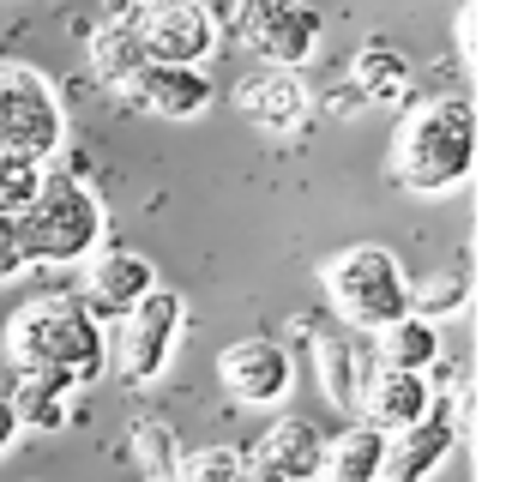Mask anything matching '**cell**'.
<instances>
[{
    "instance_id": "6da1fadb",
    "label": "cell",
    "mask_w": 512,
    "mask_h": 482,
    "mask_svg": "<svg viewBox=\"0 0 512 482\" xmlns=\"http://www.w3.org/2000/svg\"><path fill=\"white\" fill-rule=\"evenodd\" d=\"M7 356L19 374H49L85 392L109 368V332L103 320H91V308L73 290H49V296H31L7 320Z\"/></svg>"
},
{
    "instance_id": "7a4b0ae2",
    "label": "cell",
    "mask_w": 512,
    "mask_h": 482,
    "mask_svg": "<svg viewBox=\"0 0 512 482\" xmlns=\"http://www.w3.org/2000/svg\"><path fill=\"white\" fill-rule=\"evenodd\" d=\"M476 169V103L470 97H428L404 109L392 133V181L410 199H446Z\"/></svg>"
},
{
    "instance_id": "3957f363",
    "label": "cell",
    "mask_w": 512,
    "mask_h": 482,
    "mask_svg": "<svg viewBox=\"0 0 512 482\" xmlns=\"http://www.w3.org/2000/svg\"><path fill=\"white\" fill-rule=\"evenodd\" d=\"M13 223H19L25 266H85L103 248L109 211H103V199H97L91 181H79L67 169H49L43 187H37V199Z\"/></svg>"
},
{
    "instance_id": "277c9868",
    "label": "cell",
    "mask_w": 512,
    "mask_h": 482,
    "mask_svg": "<svg viewBox=\"0 0 512 482\" xmlns=\"http://www.w3.org/2000/svg\"><path fill=\"white\" fill-rule=\"evenodd\" d=\"M320 290L338 308L344 332H362V338H380L386 326H398L410 314V272L380 241H356V248L332 254L320 266Z\"/></svg>"
},
{
    "instance_id": "5b68a950",
    "label": "cell",
    "mask_w": 512,
    "mask_h": 482,
    "mask_svg": "<svg viewBox=\"0 0 512 482\" xmlns=\"http://www.w3.org/2000/svg\"><path fill=\"white\" fill-rule=\"evenodd\" d=\"M61 145H67L61 85L31 61H0V151L49 169V157H61Z\"/></svg>"
},
{
    "instance_id": "8992f818",
    "label": "cell",
    "mask_w": 512,
    "mask_h": 482,
    "mask_svg": "<svg viewBox=\"0 0 512 482\" xmlns=\"http://www.w3.org/2000/svg\"><path fill=\"white\" fill-rule=\"evenodd\" d=\"M115 326H121V332H115V344H109V362L121 368V380L151 386V380L169 374V362H175V350H181L187 302H181V290H163V284H157V290H151L145 302H133Z\"/></svg>"
},
{
    "instance_id": "52a82bcc",
    "label": "cell",
    "mask_w": 512,
    "mask_h": 482,
    "mask_svg": "<svg viewBox=\"0 0 512 482\" xmlns=\"http://www.w3.org/2000/svg\"><path fill=\"white\" fill-rule=\"evenodd\" d=\"M229 25L260 55V67H284V73H302L320 55V37H326L314 0H235Z\"/></svg>"
},
{
    "instance_id": "ba28073f",
    "label": "cell",
    "mask_w": 512,
    "mask_h": 482,
    "mask_svg": "<svg viewBox=\"0 0 512 482\" xmlns=\"http://www.w3.org/2000/svg\"><path fill=\"white\" fill-rule=\"evenodd\" d=\"M133 25H139L151 67H205L217 55V37H223V19L205 0H145L133 13Z\"/></svg>"
},
{
    "instance_id": "9c48e42d",
    "label": "cell",
    "mask_w": 512,
    "mask_h": 482,
    "mask_svg": "<svg viewBox=\"0 0 512 482\" xmlns=\"http://www.w3.org/2000/svg\"><path fill=\"white\" fill-rule=\"evenodd\" d=\"M217 380L235 404L247 410H272L296 392V362L278 338H235L223 356H217Z\"/></svg>"
},
{
    "instance_id": "30bf717a",
    "label": "cell",
    "mask_w": 512,
    "mask_h": 482,
    "mask_svg": "<svg viewBox=\"0 0 512 482\" xmlns=\"http://www.w3.org/2000/svg\"><path fill=\"white\" fill-rule=\"evenodd\" d=\"M235 109H241V121H253L260 133L284 139V133H296V127L314 115V91H308V79H302V73H284V67H253V73L235 85Z\"/></svg>"
},
{
    "instance_id": "8fae6325",
    "label": "cell",
    "mask_w": 512,
    "mask_h": 482,
    "mask_svg": "<svg viewBox=\"0 0 512 482\" xmlns=\"http://www.w3.org/2000/svg\"><path fill=\"white\" fill-rule=\"evenodd\" d=\"M151 290H157V266L145 254H133V248H97L85 260V296L79 302L91 308V320H121Z\"/></svg>"
},
{
    "instance_id": "7c38bea8",
    "label": "cell",
    "mask_w": 512,
    "mask_h": 482,
    "mask_svg": "<svg viewBox=\"0 0 512 482\" xmlns=\"http://www.w3.org/2000/svg\"><path fill=\"white\" fill-rule=\"evenodd\" d=\"M314 374H320L326 398L344 416H362V392L380 374L374 338H362V332H326V338H314Z\"/></svg>"
},
{
    "instance_id": "4fadbf2b",
    "label": "cell",
    "mask_w": 512,
    "mask_h": 482,
    "mask_svg": "<svg viewBox=\"0 0 512 482\" xmlns=\"http://www.w3.org/2000/svg\"><path fill=\"white\" fill-rule=\"evenodd\" d=\"M458 446V422H452V404H434L416 428L404 434H386V464H380V482H428L446 452Z\"/></svg>"
},
{
    "instance_id": "5bb4252c",
    "label": "cell",
    "mask_w": 512,
    "mask_h": 482,
    "mask_svg": "<svg viewBox=\"0 0 512 482\" xmlns=\"http://www.w3.org/2000/svg\"><path fill=\"white\" fill-rule=\"evenodd\" d=\"M127 97H133L145 115H157V121H199V115L211 109L217 85L205 79V67H145V73L127 85Z\"/></svg>"
},
{
    "instance_id": "9a60e30c",
    "label": "cell",
    "mask_w": 512,
    "mask_h": 482,
    "mask_svg": "<svg viewBox=\"0 0 512 482\" xmlns=\"http://www.w3.org/2000/svg\"><path fill=\"white\" fill-rule=\"evenodd\" d=\"M434 410V386L428 374H398V368H380L362 392V422L380 428V434H404L416 428L422 416Z\"/></svg>"
},
{
    "instance_id": "2e32d148",
    "label": "cell",
    "mask_w": 512,
    "mask_h": 482,
    "mask_svg": "<svg viewBox=\"0 0 512 482\" xmlns=\"http://www.w3.org/2000/svg\"><path fill=\"white\" fill-rule=\"evenodd\" d=\"M253 458H266V464H272L278 476H290V482H314V476H320V458H326V434H320L314 416H278V422L260 434Z\"/></svg>"
},
{
    "instance_id": "e0dca14e",
    "label": "cell",
    "mask_w": 512,
    "mask_h": 482,
    "mask_svg": "<svg viewBox=\"0 0 512 482\" xmlns=\"http://www.w3.org/2000/svg\"><path fill=\"white\" fill-rule=\"evenodd\" d=\"M85 55H91V73H97L109 91H121V97H127V85L151 67V55H145V43H139V25H133V19H103V25L91 31Z\"/></svg>"
},
{
    "instance_id": "ac0fdd59",
    "label": "cell",
    "mask_w": 512,
    "mask_h": 482,
    "mask_svg": "<svg viewBox=\"0 0 512 482\" xmlns=\"http://www.w3.org/2000/svg\"><path fill=\"white\" fill-rule=\"evenodd\" d=\"M380 464H386V434L368 422H350L344 434H326L320 482H380Z\"/></svg>"
},
{
    "instance_id": "d6986e66",
    "label": "cell",
    "mask_w": 512,
    "mask_h": 482,
    "mask_svg": "<svg viewBox=\"0 0 512 482\" xmlns=\"http://www.w3.org/2000/svg\"><path fill=\"white\" fill-rule=\"evenodd\" d=\"M350 91L362 103H386V109H404L410 103V61L392 49V43H368L356 49V67H350Z\"/></svg>"
},
{
    "instance_id": "ffe728a7",
    "label": "cell",
    "mask_w": 512,
    "mask_h": 482,
    "mask_svg": "<svg viewBox=\"0 0 512 482\" xmlns=\"http://www.w3.org/2000/svg\"><path fill=\"white\" fill-rule=\"evenodd\" d=\"M7 392H13V410H19L25 434H61L73 422V386H61L49 374H19Z\"/></svg>"
},
{
    "instance_id": "44dd1931",
    "label": "cell",
    "mask_w": 512,
    "mask_h": 482,
    "mask_svg": "<svg viewBox=\"0 0 512 482\" xmlns=\"http://www.w3.org/2000/svg\"><path fill=\"white\" fill-rule=\"evenodd\" d=\"M440 326H428V320H416V314H404L398 326H386L380 338H374V356H380V368H398V374H428L434 362H440Z\"/></svg>"
},
{
    "instance_id": "7402d4cb",
    "label": "cell",
    "mask_w": 512,
    "mask_h": 482,
    "mask_svg": "<svg viewBox=\"0 0 512 482\" xmlns=\"http://www.w3.org/2000/svg\"><path fill=\"white\" fill-rule=\"evenodd\" d=\"M464 308H470V272H434V278L410 284V314L428 320V326H440Z\"/></svg>"
},
{
    "instance_id": "603a6c76",
    "label": "cell",
    "mask_w": 512,
    "mask_h": 482,
    "mask_svg": "<svg viewBox=\"0 0 512 482\" xmlns=\"http://www.w3.org/2000/svg\"><path fill=\"white\" fill-rule=\"evenodd\" d=\"M43 163H31V157H7L0 151V217H19L31 199H37V187H43Z\"/></svg>"
},
{
    "instance_id": "cb8c5ba5",
    "label": "cell",
    "mask_w": 512,
    "mask_h": 482,
    "mask_svg": "<svg viewBox=\"0 0 512 482\" xmlns=\"http://www.w3.org/2000/svg\"><path fill=\"white\" fill-rule=\"evenodd\" d=\"M175 476L181 482H241V452L235 446H199V452L181 458Z\"/></svg>"
},
{
    "instance_id": "d4e9b609",
    "label": "cell",
    "mask_w": 512,
    "mask_h": 482,
    "mask_svg": "<svg viewBox=\"0 0 512 482\" xmlns=\"http://www.w3.org/2000/svg\"><path fill=\"white\" fill-rule=\"evenodd\" d=\"M139 458H145V476H175L181 470V446H175V434L163 428V422H139Z\"/></svg>"
},
{
    "instance_id": "484cf974",
    "label": "cell",
    "mask_w": 512,
    "mask_h": 482,
    "mask_svg": "<svg viewBox=\"0 0 512 482\" xmlns=\"http://www.w3.org/2000/svg\"><path fill=\"white\" fill-rule=\"evenodd\" d=\"M31 266H25V248H19V223L0 217V284H19Z\"/></svg>"
},
{
    "instance_id": "4316f807",
    "label": "cell",
    "mask_w": 512,
    "mask_h": 482,
    "mask_svg": "<svg viewBox=\"0 0 512 482\" xmlns=\"http://www.w3.org/2000/svg\"><path fill=\"white\" fill-rule=\"evenodd\" d=\"M19 434H25V428H19V410H13V392H7V386H0V458H7V452L19 446Z\"/></svg>"
},
{
    "instance_id": "83f0119b",
    "label": "cell",
    "mask_w": 512,
    "mask_h": 482,
    "mask_svg": "<svg viewBox=\"0 0 512 482\" xmlns=\"http://www.w3.org/2000/svg\"><path fill=\"white\" fill-rule=\"evenodd\" d=\"M241 482H290V476H278L266 458H253V452H241Z\"/></svg>"
},
{
    "instance_id": "f1b7e54d",
    "label": "cell",
    "mask_w": 512,
    "mask_h": 482,
    "mask_svg": "<svg viewBox=\"0 0 512 482\" xmlns=\"http://www.w3.org/2000/svg\"><path fill=\"white\" fill-rule=\"evenodd\" d=\"M145 482H181V476H145Z\"/></svg>"
}]
</instances>
